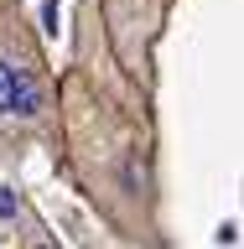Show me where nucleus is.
I'll use <instances>...</instances> for the list:
<instances>
[{"mask_svg":"<svg viewBox=\"0 0 244 249\" xmlns=\"http://www.w3.org/2000/svg\"><path fill=\"white\" fill-rule=\"evenodd\" d=\"M0 218H16V197H11V187H0Z\"/></svg>","mask_w":244,"mask_h":249,"instance_id":"obj_2","label":"nucleus"},{"mask_svg":"<svg viewBox=\"0 0 244 249\" xmlns=\"http://www.w3.org/2000/svg\"><path fill=\"white\" fill-rule=\"evenodd\" d=\"M26 249H52V244H42V239H31V244H26Z\"/></svg>","mask_w":244,"mask_h":249,"instance_id":"obj_3","label":"nucleus"},{"mask_svg":"<svg viewBox=\"0 0 244 249\" xmlns=\"http://www.w3.org/2000/svg\"><path fill=\"white\" fill-rule=\"evenodd\" d=\"M37 109H42V89H37L31 68L0 57V120H31Z\"/></svg>","mask_w":244,"mask_h":249,"instance_id":"obj_1","label":"nucleus"}]
</instances>
